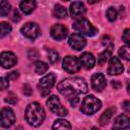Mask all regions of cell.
I'll use <instances>...</instances> for the list:
<instances>
[{"instance_id":"obj_30","label":"cell","mask_w":130,"mask_h":130,"mask_svg":"<svg viewBox=\"0 0 130 130\" xmlns=\"http://www.w3.org/2000/svg\"><path fill=\"white\" fill-rule=\"evenodd\" d=\"M9 79L7 77H1L0 78V83H1V89L2 90H5L6 88H8L9 86Z\"/></svg>"},{"instance_id":"obj_41","label":"cell","mask_w":130,"mask_h":130,"mask_svg":"<svg viewBox=\"0 0 130 130\" xmlns=\"http://www.w3.org/2000/svg\"><path fill=\"white\" fill-rule=\"evenodd\" d=\"M128 73L130 74V67H129V69H128Z\"/></svg>"},{"instance_id":"obj_15","label":"cell","mask_w":130,"mask_h":130,"mask_svg":"<svg viewBox=\"0 0 130 130\" xmlns=\"http://www.w3.org/2000/svg\"><path fill=\"white\" fill-rule=\"evenodd\" d=\"M106 84V77L103 73H94L91 76V86L95 91H102Z\"/></svg>"},{"instance_id":"obj_37","label":"cell","mask_w":130,"mask_h":130,"mask_svg":"<svg viewBox=\"0 0 130 130\" xmlns=\"http://www.w3.org/2000/svg\"><path fill=\"white\" fill-rule=\"evenodd\" d=\"M112 86H113L114 88H120V87H121V83L118 82L117 80H113V81H112Z\"/></svg>"},{"instance_id":"obj_28","label":"cell","mask_w":130,"mask_h":130,"mask_svg":"<svg viewBox=\"0 0 130 130\" xmlns=\"http://www.w3.org/2000/svg\"><path fill=\"white\" fill-rule=\"evenodd\" d=\"M117 16H118L117 10H116L114 7H110V8L107 10V18H108L110 21H114V20H116Z\"/></svg>"},{"instance_id":"obj_13","label":"cell","mask_w":130,"mask_h":130,"mask_svg":"<svg viewBox=\"0 0 130 130\" xmlns=\"http://www.w3.org/2000/svg\"><path fill=\"white\" fill-rule=\"evenodd\" d=\"M124 67L121 63V61L118 59V57L113 56L110 60L109 63V68H108V74L110 75H119L123 73Z\"/></svg>"},{"instance_id":"obj_22","label":"cell","mask_w":130,"mask_h":130,"mask_svg":"<svg viewBox=\"0 0 130 130\" xmlns=\"http://www.w3.org/2000/svg\"><path fill=\"white\" fill-rule=\"evenodd\" d=\"M111 53H112V46H110L103 53L100 54V56L98 57V63H99V65H104L108 61L109 57L111 56Z\"/></svg>"},{"instance_id":"obj_11","label":"cell","mask_w":130,"mask_h":130,"mask_svg":"<svg viewBox=\"0 0 130 130\" xmlns=\"http://www.w3.org/2000/svg\"><path fill=\"white\" fill-rule=\"evenodd\" d=\"M0 61H1V66L3 68H11L13 67L16 62H17V58L16 56L12 53V52H9V51H4L1 53V56H0Z\"/></svg>"},{"instance_id":"obj_2","label":"cell","mask_w":130,"mask_h":130,"mask_svg":"<svg viewBox=\"0 0 130 130\" xmlns=\"http://www.w3.org/2000/svg\"><path fill=\"white\" fill-rule=\"evenodd\" d=\"M25 120L34 127L40 126L45 119V110L39 103H31L25 109Z\"/></svg>"},{"instance_id":"obj_21","label":"cell","mask_w":130,"mask_h":130,"mask_svg":"<svg viewBox=\"0 0 130 130\" xmlns=\"http://www.w3.org/2000/svg\"><path fill=\"white\" fill-rule=\"evenodd\" d=\"M54 16L57 17V18H65L67 17V10L64 6L60 5V4H56L55 5V8H54Z\"/></svg>"},{"instance_id":"obj_9","label":"cell","mask_w":130,"mask_h":130,"mask_svg":"<svg viewBox=\"0 0 130 130\" xmlns=\"http://www.w3.org/2000/svg\"><path fill=\"white\" fill-rule=\"evenodd\" d=\"M15 122V115L14 112L10 109V108H3L1 110V127L3 128H9L10 126H12Z\"/></svg>"},{"instance_id":"obj_34","label":"cell","mask_w":130,"mask_h":130,"mask_svg":"<svg viewBox=\"0 0 130 130\" xmlns=\"http://www.w3.org/2000/svg\"><path fill=\"white\" fill-rule=\"evenodd\" d=\"M23 93L25 95H30L32 93V89L28 84H24L23 85Z\"/></svg>"},{"instance_id":"obj_6","label":"cell","mask_w":130,"mask_h":130,"mask_svg":"<svg viewBox=\"0 0 130 130\" xmlns=\"http://www.w3.org/2000/svg\"><path fill=\"white\" fill-rule=\"evenodd\" d=\"M63 69L68 73H76L81 68V62L77 57L66 56L63 60Z\"/></svg>"},{"instance_id":"obj_17","label":"cell","mask_w":130,"mask_h":130,"mask_svg":"<svg viewBox=\"0 0 130 130\" xmlns=\"http://www.w3.org/2000/svg\"><path fill=\"white\" fill-rule=\"evenodd\" d=\"M79 60L81 62V65L86 69H91L95 64V59H94L93 55L91 53H88V52L82 53Z\"/></svg>"},{"instance_id":"obj_23","label":"cell","mask_w":130,"mask_h":130,"mask_svg":"<svg viewBox=\"0 0 130 130\" xmlns=\"http://www.w3.org/2000/svg\"><path fill=\"white\" fill-rule=\"evenodd\" d=\"M49 69V65L43 61H38L35 64V72L37 74H44Z\"/></svg>"},{"instance_id":"obj_8","label":"cell","mask_w":130,"mask_h":130,"mask_svg":"<svg viewBox=\"0 0 130 130\" xmlns=\"http://www.w3.org/2000/svg\"><path fill=\"white\" fill-rule=\"evenodd\" d=\"M20 31L25 38H28V39H31V40L37 39L41 35L40 26L36 22H27V23H25L21 27Z\"/></svg>"},{"instance_id":"obj_7","label":"cell","mask_w":130,"mask_h":130,"mask_svg":"<svg viewBox=\"0 0 130 130\" xmlns=\"http://www.w3.org/2000/svg\"><path fill=\"white\" fill-rule=\"evenodd\" d=\"M55 81H56V75L54 73H49L40 80L39 87L43 96H46L47 94L50 93V90L55 84Z\"/></svg>"},{"instance_id":"obj_4","label":"cell","mask_w":130,"mask_h":130,"mask_svg":"<svg viewBox=\"0 0 130 130\" xmlns=\"http://www.w3.org/2000/svg\"><path fill=\"white\" fill-rule=\"evenodd\" d=\"M73 28L80 32V35H85L87 37H93L98 32V28L94 27L87 19L85 18H79L74 21L72 24Z\"/></svg>"},{"instance_id":"obj_38","label":"cell","mask_w":130,"mask_h":130,"mask_svg":"<svg viewBox=\"0 0 130 130\" xmlns=\"http://www.w3.org/2000/svg\"><path fill=\"white\" fill-rule=\"evenodd\" d=\"M13 21H18L19 19H20V17H19V13H18V11L17 10H15L14 11V13H13Z\"/></svg>"},{"instance_id":"obj_24","label":"cell","mask_w":130,"mask_h":130,"mask_svg":"<svg viewBox=\"0 0 130 130\" xmlns=\"http://www.w3.org/2000/svg\"><path fill=\"white\" fill-rule=\"evenodd\" d=\"M118 53H119L121 58H123L127 61H130V45H126V46L121 47L119 49Z\"/></svg>"},{"instance_id":"obj_20","label":"cell","mask_w":130,"mask_h":130,"mask_svg":"<svg viewBox=\"0 0 130 130\" xmlns=\"http://www.w3.org/2000/svg\"><path fill=\"white\" fill-rule=\"evenodd\" d=\"M115 111H116V108H115V107H112V108L107 109V110L102 114V116H101V118H100V124H101V125H106V124L110 121V119L112 118V116H113V114L115 113Z\"/></svg>"},{"instance_id":"obj_5","label":"cell","mask_w":130,"mask_h":130,"mask_svg":"<svg viewBox=\"0 0 130 130\" xmlns=\"http://www.w3.org/2000/svg\"><path fill=\"white\" fill-rule=\"evenodd\" d=\"M47 106L48 108L51 110V112H53L54 114L64 117L68 114V111L61 105L60 100L57 95H51L49 96V99L47 100Z\"/></svg>"},{"instance_id":"obj_10","label":"cell","mask_w":130,"mask_h":130,"mask_svg":"<svg viewBox=\"0 0 130 130\" xmlns=\"http://www.w3.org/2000/svg\"><path fill=\"white\" fill-rule=\"evenodd\" d=\"M68 44L72 49L76 51H80L85 47L86 40L80 34H72L68 39Z\"/></svg>"},{"instance_id":"obj_25","label":"cell","mask_w":130,"mask_h":130,"mask_svg":"<svg viewBox=\"0 0 130 130\" xmlns=\"http://www.w3.org/2000/svg\"><path fill=\"white\" fill-rule=\"evenodd\" d=\"M10 11V4L7 1H1L0 3V15L2 17L6 16Z\"/></svg>"},{"instance_id":"obj_12","label":"cell","mask_w":130,"mask_h":130,"mask_svg":"<svg viewBox=\"0 0 130 130\" xmlns=\"http://www.w3.org/2000/svg\"><path fill=\"white\" fill-rule=\"evenodd\" d=\"M70 15L72 18H82V16L85 14L86 12V9H85V6L82 2H79V1H74L70 4Z\"/></svg>"},{"instance_id":"obj_31","label":"cell","mask_w":130,"mask_h":130,"mask_svg":"<svg viewBox=\"0 0 130 130\" xmlns=\"http://www.w3.org/2000/svg\"><path fill=\"white\" fill-rule=\"evenodd\" d=\"M4 101H5L6 103H8V104L13 105V104H16V102H17V98H16L13 93H10V94H8L7 98H5Z\"/></svg>"},{"instance_id":"obj_26","label":"cell","mask_w":130,"mask_h":130,"mask_svg":"<svg viewBox=\"0 0 130 130\" xmlns=\"http://www.w3.org/2000/svg\"><path fill=\"white\" fill-rule=\"evenodd\" d=\"M48 59L51 64H55L59 60V54L54 50H49L48 51Z\"/></svg>"},{"instance_id":"obj_40","label":"cell","mask_w":130,"mask_h":130,"mask_svg":"<svg viewBox=\"0 0 130 130\" xmlns=\"http://www.w3.org/2000/svg\"><path fill=\"white\" fill-rule=\"evenodd\" d=\"M90 130H100V129H99V128H96V127H92Z\"/></svg>"},{"instance_id":"obj_39","label":"cell","mask_w":130,"mask_h":130,"mask_svg":"<svg viewBox=\"0 0 130 130\" xmlns=\"http://www.w3.org/2000/svg\"><path fill=\"white\" fill-rule=\"evenodd\" d=\"M127 91H128V93L130 94V82L127 83Z\"/></svg>"},{"instance_id":"obj_33","label":"cell","mask_w":130,"mask_h":130,"mask_svg":"<svg viewBox=\"0 0 130 130\" xmlns=\"http://www.w3.org/2000/svg\"><path fill=\"white\" fill-rule=\"evenodd\" d=\"M18 75H19V74H18L17 71H12V72L8 73L6 77H7L8 79H10V80H15V79L18 77Z\"/></svg>"},{"instance_id":"obj_16","label":"cell","mask_w":130,"mask_h":130,"mask_svg":"<svg viewBox=\"0 0 130 130\" xmlns=\"http://www.w3.org/2000/svg\"><path fill=\"white\" fill-rule=\"evenodd\" d=\"M130 127V118L126 115H119L113 124V130H125Z\"/></svg>"},{"instance_id":"obj_29","label":"cell","mask_w":130,"mask_h":130,"mask_svg":"<svg viewBox=\"0 0 130 130\" xmlns=\"http://www.w3.org/2000/svg\"><path fill=\"white\" fill-rule=\"evenodd\" d=\"M122 40H123V42H124L125 44L130 45V28H126V29L123 31Z\"/></svg>"},{"instance_id":"obj_36","label":"cell","mask_w":130,"mask_h":130,"mask_svg":"<svg viewBox=\"0 0 130 130\" xmlns=\"http://www.w3.org/2000/svg\"><path fill=\"white\" fill-rule=\"evenodd\" d=\"M122 108H123V110H124L125 112L129 113V112H130V102H129V101H125V102L123 103V105H122Z\"/></svg>"},{"instance_id":"obj_1","label":"cell","mask_w":130,"mask_h":130,"mask_svg":"<svg viewBox=\"0 0 130 130\" xmlns=\"http://www.w3.org/2000/svg\"><path fill=\"white\" fill-rule=\"evenodd\" d=\"M58 91L67 98L77 96L80 93H86L88 90L87 84L83 78L74 77V78H66L58 83L57 85Z\"/></svg>"},{"instance_id":"obj_32","label":"cell","mask_w":130,"mask_h":130,"mask_svg":"<svg viewBox=\"0 0 130 130\" xmlns=\"http://www.w3.org/2000/svg\"><path fill=\"white\" fill-rule=\"evenodd\" d=\"M69 103H70V105H71V107H76L77 105H78V103H79V98H78V95L77 96H73V98H70L69 99Z\"/></svg>"},{"instance_id":"obj_14","label":"cell","mask_w":130,"mask_h":130,"mask_svg":"<svg viewBox=\"0 0 130 130\" xmlns=\"http://www.w3.org/2000/svg\"><path fill=\"white\" fill-rule=\"evenodd\" d=\"M50 32H51V36H52V38L54 40H56V41H62V40H64L67 37L68 30H67V28L64 25L57 23V24H54L51 27Z\"/></svg>"},{"instance_id":"obj_3","label":"cell","mask_w":130,"mask_h":130,"mask_svg":"<svg viewBox=\"0 0 130 130\" xmlns=\"http://www.w3.org/2000/svg\"><path fill=\"white\" fill-rule=\"evenodd\" d=\"M102 107V102L95 98L94 95L90 94L84 98V100L81 103L80 111L85 115H92L96 113Z\"/></svg>"},{"instance_id":"obj_35","label":"cell","mask_w":130,"mask_h":130,"mask_svg":"<svg viewBox=\"0 0 130 130\" xmlns=\"http://www.w3.org/2000/svg\"><path fill=\"white\" fill-rule=\"evenodd\" d=\"M28 57L30 60H35L39 57V54L36 50H30V51H28Z\"/></svg>"},{"instance_id":"obj_27","label":"cell","mask_w":130,"mask_h":130,"mask_svg":"<svg viewBox=\"0 0 130 130\" xmlns=\"http://www.w3.org/2000/svg\"><path fill=\"white\" fill-rule=\"evenodd\" d=\"M0 31H1V34H0L1 38H3L4 36H6L7 34H9L11 31L10 24H8L7 22H1L0 23Z\"/></svg>"},{"instance_id":"obj_19","label":"cell","mask_w":130,"mask_h":130,"mask_svg":"<svg viewBox=\"0 0 130 130\" xmlns=\"http://www.w3.org/2000/svg\"><path fill=\"white\" fill-rule=\"evenodd\" d=\"M53 130H71V125L68 121L64 119L56 120L52 126Z\"/></svg>"},{"instance_id":"obj_18","label":"cell","mask_w":130,"mask_h":130,"mask_svg":"<svg viewBox=\"0 0 130 130\" xmlns=\"http://www.w3.org/2000/svg\"><path fill=\"white\" fill-rule=\"evenodd\" d=\"M36 6H37L36 2H35V1H31V0H30V1H22V2H20V4H19L20 10H21L24 14H29V13H31V12L35 10Z\"/></svg>"}]
</instances>
